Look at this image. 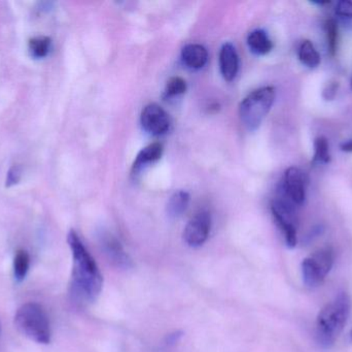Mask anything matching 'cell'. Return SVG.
<instances>
[{
    "label": "cell",
    "mask_w": 352,
    "mask_h": 352,
    "mask_svg": "<svg viewBox=\"0 0 352 352\" xmlns=\"http://www.w3.org/2000/svg\"><path fill=\"white\" fill-rule=\"evenodd\" d=\"M67 242L74 260L70 284L72 296L82 303L94 302L102 291V275L94 258L74 229L68 233Z\"/></svg>",
    "instance_id": "obj_1"
},
{
    "label": "cell",
    "mask_w": 352,
    "mask_h": 352,
    "mask_svg": "<svg viewBox=\"0 0 352 352\" xmlns=\"http://www.w3.org/2000/svg\"><path fill=\"white\" fill-rule=\"evenodd\" d=\"M351 311V299L346 293H341L329 302L316 318V338L318 343L330 349L342 333Z\"/></svg>",
    "instance_id": "obj_2"
},
{
    "label": "cell",
    "mask_w": 352,
    "mask_h": 352,
    "mask_svg": "<svg viewBox=\"0 0 352 352\" xmlns=\"http://www.w3.org/2000/svg\"><path fill=\"white\" fill-rule=\"evenodd\" d=\"M14 326L21 334L38 344L51 342V326L45 309L39 304H24L16 310Z\"/></svg>",
    "instance_id": "obj_3"
},
{
    "label": "cell",
    "mask_w": 352,
    "mask_h": 352,
    "mask_svg": "<svg viewBox=\"0 0 352 352\" xmlns=\"http://www.w3.org/2000/svg\"><path fill=\"white\" fill-rule=\"evenodd\" d=\"M275 101V88L262 87L248 95L239 105V116L248 130H256L262 124Z\"/></svg>",
    "instance_id": "obj_4"
},
{
    "label": "cell",
    "mask_w": 352,
    "mask_h": 352,
    "mask_svg": "<svg viewBox=\"0 0 352 352\" xmlns=\"http://www.w3.org/2000/svg\"><path fill=\"white\" fill-rule=\"evenodd\" d=\"M334 260V251L330 247L322 248L306 258L302 262V275L306 287H320L332 270Z\"/></svg>",
    "instance_id": "obj_5"
},
{
    "label": "cell",
    "mask_w": 352,
    "mask_h": 352,
    "mask_svg": "<svg viewBox=\"0 0 352 352\" xmlns=\"http://www.w3.org/2000/svg\"><path fill=\"white\" fill-rule=\"evenodd\" d=\"M271 211L275 222L285 236V243L289 248L297 245V217L295 208L289 200L276 198L271 204Z\"/></svg>",
    "instance_id": "obj_6"
},
{
    "label": "cell",
    "mask_w": 352,
    "mask_h": 352,
    "mask_svg": "<svg viewBox=\"0 0 352 352\" xmlns=\"http://www.w3.org/2000/svg\"><path fill=\"white\" fill-rule=\"evenodd\" d=\"M307 183L305 174L298 167H291L285 171L283 189L285 198L294 206H301L305 202Z\"/></svg>",
    "instance_id": "obj_7"
},
{
    "label": "cell",
    "mask_w": 352,
    "mask_h": 352,
    "mask_svg": "<svg viewBox=\"0 0 352 352\" xmlns=\"http://www.w3.org/2000/svg\"><path fill=\"white\" fill-rule=\"evenodd\" d=\"M211 217L206 211H200L190 218L184 231V239L190 247H200L208 239Z\"/></svg>",
    "instance_id": "obj_8"
},
{
    "label": "cell",
    "mask_w": 352,
    "mask_h": 352,
    "mask_svg": "<svg viewBox=\"0 0 352 352\" xmlns=\"http://www.w3.org/2000/svg\"><path fill=\"white\" fill-rule=\"evenodd\" d=\"M142 127L153 136H162L170 127V118L164 109L157 103H150L140 116Z\"/></svg>",
    "instance_id": "obj_9"
},
{
    "label": "cell",
    "mask_w": 352,
    "mask_h": 352,
    "mask_svg": "<svg viewBox=\"0 0 352 352\" xmlns=\"http://www.w3.org/2000/svg\"><path fill=\"white\" fill-rule=\"evenodd\" d=\"M103 251L107 256V260L122 270H128L133 267L132 260L130 256L126 253L123 246L119 241L111 235L103 236L101 240Z\"/></svg>",
    "instance_id": "obj_10"
},
{
    "label": "cell",
    "mask_w": 352,
    "mask_h": 352,
    "mask_svg": "<svg viewBox=\"0 0 352 352\" xmlns=\"http://www.w3.org/2000/svg\"><path fill=\"white\" fill-rule=\"evenodd\" d=\"M219 68L226 81H233L237 76L239 59L237 51L231 43H223L219 52Z\"/></svg>",
    "instance_id": "obj_11"
},
{
    "label": "cell",
    "mask_w": 352,
    "mask_h": 352,
    "mask_svg": "<svg viewBox=\"0 0 352 352\" xmlns=\"http://www.w3.org/2000/svg\"><path fill=\"white\" fill-rule=\"evenodd\" d=\"M182 58L188 68L200 70L208 60V52L202 45L190 43L182 49Z\"/></svg>",
    "instance_id": "obj_12"
},
{
    "label": "cell",
    "mask_w": 352,
    "mask_h": 352,
    "mask_svg": "<svg viewBox=\"0 0 352 352\" xmlns=\"http://www.w3.org/2000/svg\"><path fill=\"white\" fill-rule=\"evenodd\" d=\"M248 45L256 55H266L273 49L272 41L262 29H256L248 34Z\"/></svg>",
    "instance_id": "obj_13"
},
{
    "label": "cell",
    "mask_w": 352,
    "mask_h": 352,
    "mask_svg": "<svg viewBox=\"0 0 352 352\" xmlns=\"http://www.w3.org/2000/svg\"><path fill=\"white\" fill-rule=\"evenodd\" d=\"M163 154V145L161 143H153L148 146L144 147L138 156H136L135 161L133 163L134 171H138L140 167L144 165H148V163H155L159 161Z\"/></svg>",
    "instance_id": "obj_14"
},
{
    "label": "cell",
    "mask_w": 352,
    "mask_h": 352,
    "mask_svg": "<svg viewBox=\"0 0 352 352\" xmlns=\"http://www.w3.org/2000/svg\"><path fill=\"white\" fill-rule=\"evenodd\" d=\"M188 203H190V194L188 192L184 190L176 191L169 198L167 204V214L170 218H178L186 212Z\"/></svg>",
    "instance_id": "obj_15"
},
{
    "label": "cell",
    "mask_w": 352,
    "mask_h": 352,
    "mask_svg": "<svg viewBox=\"0 0 352 352\" xmlns=\"http://www.w3.org/2000/svg\"><path fill=\"white\" fill-rule=\"evenodd\" d=\"M298 56H299L300 61L309 68H316L320 65V55L318 53L316 48L314 47L311 41H302L300 45L299 50H298Z\"/></svg>",
    "instance_id": "obj_16"
},
{
    "label": "cell",
    "mask_w": 352,
    "mask_h": 352,
    "mask_svg": "<svg viewBox=\"0 0 352 352\" xmlns=\"http://www.w3.org/2000/svg\"><path fill=\"white\" fill-rule=\"evenodd\" d=\"M29 267H30V256L28 252L25 250L16 251L14 258V276L18 282H22L28 274Z\"/></svg>",
    "instance_id": "obj_17"
},
{
    "label": "cell",
    "mask_w": 352,
    "mask_h": 352,
    "mask_svg": "<svg viewBox=\"0 0 352 352\" xmlns=\"http://www.w3.org/2000/svg\"><path fill=\"white\" fill-rule=\"evenodd\" d=\"M29 52L32 57L36 59L45 57L49 54L51 48V39L47 37H34L29 41Z\"/></svg>",
    "instance_id": "obj_18"
},
{
    "label": "cell",
    "mask_w": 352,
    "mask_h": 352,
    "mask_svg": "<svg viewBox=\"0 0 352 352\" xmlns=\"http://www.w3.org/2000/svg\"><path fill=\"white\" fill-rule=\"evenodd\" d=\"M330 163V146H329L328 140L324 136H318L314 141V163L326 165V163Z\"/></svg>",
    "instance_id": "obj_19"
},
{
    "label": "cell",
    "mask_w": 352,
    "mask_h": 352,
    "mask_svg": "<svg viewBox=\"0 0 352 352\" xmlns=\"http://www.w3.org/2000/svg\"><path fill=\"white\" fill-rule=\"evenodd\" d=\"M324 31H326L329 51L332 55H334L337 49V41H338V26L335 20L327 21L326 25H324Z\"/></svg>",
    "instance_id": "obj_20"
},
{
    "label": "cell",
    "mask_w": 352,
    "mask_h": 352,
    "mask_svg": "<svg viewBox=\"0 0 352 352\" xmlns=\"http://www.w3.org/2000/svg\"><path fill=\"white\" fill-rule=\"evenodd\" d=\"M186 91V83L180 76H173L169 79L165 88V94L167 97H175L184 94Z\"/></svg>",
    "instance_id": "obj_21"
},
{
    "label": "cell",
    "mask_w": 352,
    "mask_h": 352,
    "mask_svg": "<svg viewBox=\"0 0 352 352\" xmlns=\"http://www.w3.org/2000/svg\"><path fill=\"white\" fill-rule=\"evenodd\" d=\"M22 178V169L19 165H12L8 169V175H6V187H12L16 185Z\"/></svg>",
    "instance_id": "obj_22"
},
{
    "label": "cell",
    "mask_w": 352,
    "mask_h": 352,
    "mask_svg": "<svg viewBox=\"0 0 352 352\" xmlns=\"http://www.w3.org/2000/svg\"><path fill=\"white\" fill-rule=\"evenodd\" d=\"M335 12L340 18L346 19V20L352 19V1L351 0H340L337 3Z\"/></svg>",
    "instance_id": "obj_23"
},
{
    "label": "cell",
    "mask_w": 352,
    "mask_h": 352,
    "mask_svg": "<svg viewBox=\"0 0 352 352\" xmlns=\"http://www.w3.org/2000/svg\"><path fill=\"white\" fill-rule=\"evenodd\" d=\"M337 90H338V84L336 82L331 83L328 85L324 91V97L327 101H332L337 94Z\"/></svg>",
    "instance_id": "obj_24"
},
{
    "label": "cell",
    "mask_w": 352,
    "mask_h": 352,
    "mask_svg": "<svg viewBox=\"0 0 352 352\" xmlns=\"http://www.w3.org/2000/svg\"><path fill=\"white\" fill-rule=\"evenodd\" d=\"M182 336V333L179 332H176L175 334L169 335L168 338H167V343H168V344H175V343L179 340L180 337Z\"/></svg>",
    "instance_id": "obj_25"
},
{
    "label": "cell",
    "mask_w": 352,
    "mask_h": 352,
    "mask_svg": "<svg viewBox=\"0 0 352 352\" xmlns=\"http://www.w3.org/2000/svg\"><path fill=\"white\" fill-rule=\"evenodd\" d=\"M341 150L344 151V152H352V140L346 141V142H343L342 144L340 145Z\"/></svg>",
    "instance_id": "obj_26"
},
{
    "label": "cell",
    "mask_w": 352,
    "mask_h": 352,
    "mask_svg": "<svg viewBox=\"0 0 352 352\" xmlns=\"http://www.w3.org/2000/svg\"><path fill=\"white\" fill-rule=\"evenodd\" d=\"M349 338H351V341L352 342V330H351V334H349Z\"/></svg>",
    "instance_id": "obj_27"
},
{
    "label": "cell",
    "mask_w": 352,
    "mask_h": 352,
    "mask_svg": "<svg viewBox=\"0 0 352 352\" xmlns=\"http://www.w3.org/2000/svg\"><path fill=\"white\" fill-rule=\"evenodd\" d=\"M0 333H1V327H0Z\"/></svg>",
    "instance_id": "obj_28"
},
{
    "label": "cell",
    "mask_w": 352,
    "mask_h": 352,
    "mask_svg": "<svg viewBox=\"0 0 352 352\" xmlns=\"http://www.w3.org/2000/svg\"><path fill=\"white\" fill-rule=\"evenodd\" d=\"M351 88H352V81H351Z\"/></svg>",
    "instance_id": "obj_29"
}]
</instances>
